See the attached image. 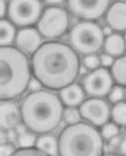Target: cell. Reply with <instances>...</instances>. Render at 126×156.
<instances>
[{
    "label": "cell",
    "instance_id": "36",
    "mask_svg": "<svg viewBox=\"0 0 126 156\" xmlns=\"http://www.w3.org/2000/svg\"><path fill=\"white\" fill-rule=\"evenodd\" d=\"M119 2H126V0H118Z\"/></svg>",
    "mask_w": 126,
    "mask_h": 156
},
{
    "label": "cell",
    "instance_id": "12",
    "mask_svg": "<svg viewBox=\"0 0 126 156\" xmlns=\"http://www.w3.org/2000/svg\"><path fill=\"white\" fill-rule=\"evenodd\" d=\"M105 18L106 25L114 32H126V2L117 1L110 4Z\"/></svg>",
    "mask_w": 126,
    "mask_h": 156
},
{
    "label": "cell",
    "instance_id": "18",
    "mask_svg": "<svg viewBox=\"0 0 126 156\" xmlns=\"http://www.w3.org/2000/svg\"><path fill=\"white\" fill-rule=\"evenodd\" d=\"M16 30L8 19H0V47L12 45L15 42Z\"/></svg>",
    "mask_w": 126,
    "mask_h": 156
},
{
    "label": "cell",
    "instance_id": "34",
    "mask_svg": "<svg viewBox=\"0 0 126 156\" xmlns=\"http://www.w3.org/2000/svg\"><path fill=\"white\" fill-rule=\"evenodd\" d=\"M102 156H119V155L113 153H109V154H103Z\"/></svg>",
    "mask_w": 126,
    "mask_h": 156
},
{
    "label": "cell",
    "instance_id": "30",
    "mask_svg": "<svg viewBox=\"0 0 126 156\" xmlns=\"http://www.w3.org/2000/svg\"><path fill=\"white\" fill-rule=\"evenodd\" d=\"M117 151L120 155L126 156V137L121 139Z\"/></svg>",
    "mask_w": 126,
    "mask_h": 156
},
{
    "label": "cell",
    "instance_id": "5",
    "mask_svg": "<svg viewBox=\"0 0 126 156\" xmlns=\"http://www.w3.org/2000/svg\"><path fill=\"white\" fill-rule=\"evenodd\" d=\"M104 40L102 27L93 21L81 20L73 27L69 34L70 45L83 55L96 54L103 48Z\"/></svg>",
    "mask_w": 126,
    "mask_h": 156
},
{
    "label": "cell",
    "instance_id": "6",
    "mask_svg": "<svg viewBox=\"0 0 126 156\" xmlns=\"http://www.w3.org/2000/svg\"><path fill=\"white\" fill-rule=\"evenodd\" d=\"M70 26L69 12L58 6L44 9L37 23V30L42 37L54 41L64 35Z\"/></svg>",
    "mask_w": 126,
    "mask_h": 156
},
{
    "label": "cell",
    "instance_id": "24",
    "mask_svg": "<svg viewBox=\"0 0 126 156\" xmlns=\"http://www.w3.org/2000/svg\"><path fill=\"white\" fill-rule=\"evenodd\" d=\"M9 156H51L35 147L22 148L19 147Z\"/></svg>",
    "mask_w": 126,
    "mask_h": 156
},
{
    "label": "cell",
    "instance_id": "8",
    "mask_svg": "<svg viewBox=\"0 0 126 156\" xmlns=\"http://www.w3.org/2000/svg\"><path fill=\"white\" fill-rule=\"evenodd\" d=\"M81 86L85 94L93 98L107 96L114 81L109 69L100 67L86 74L82 79Z\"/></svg>",
    "mask_w": 126,
    "mask_h": 156
},
{
    "label": "cell",
    "instance_id": "20",
    "mask_svg": "<svg viewBox=\"0 0 126 156\" xmlns=\"http://www.w3.org/2000/svg\"><path fill=\"white\" fill-rule=\"evenodd\" d=\"M37 136L28 130L16 135V140L19 147L27 148L35 147Z\"/></svg>",
    "mask_w": 126,
    "mask_h": 156
},
{
    "label": "cell",
    "instance_id": "1",
    "mask_svg": "<svg viewBox=\"0 0 126 156\" xmlns=\"http://www.w3.org/2000/svg\"><path fill=\"white\" fill-rule=\"evenodd\" d=\"M30 62L32 76L50 91L75 83L81 72L78 54L69 44L57 41L42 43Z\"/></svg>",
    "mask_w": 126,
    "mask_h": 156
},
{
    "label": "cell",
    "instance_id": "3",
    "mask_svg": "<svg viewBox=\"0 0 126 156\" xmlns=\"http://www.w3.org/2000/svg\"><path fill=\"white\" fill-rule=\"evenodd\" d=\"M32 77L26 54L13 45L0 47V101H13L22 96Z\"/></svg>",
    "mask_w": 126,
    "mask_h": 156
},
{
    "label": "cell",
    "instance_id": "21",
    "mask_svg": "<svg viewBox=\"0 0 126 156\" xmlns=\"http://www.w3.org/2000/svg\"><path fill=\"white\" fill-rule=\"evenodd\" d=\"M99 131L103 139L109 141L115 136L119 135L120 129L117 125L113 122L109 121L101 126Z\"/></svg>",
    "mask_w": 126,
    "mask_h": 156
},
{
    "label": "cell",
    "instance_id": "27",
    "mask_svg": "<svg viewBox=\"0 0 126 156\" xmlns=\"http://www.w3.org/2000/svg\"><path fill=\"white\" fill-rule=\"evenodd\" d=\"M99 58L100 62V66L105 68H107V69H109L112 66L115 59V58L113 57L106 53L102 54L99 55Z\"/></svg>",
    "mask_w": 126,
    "mask_h": 156
},
{
    "label": "cell",
    "instance_id": "37",
    "mask_svg": "<svg viewBox=\"0 0 126 156\" xmlns=\"http://www.w3.org/2000/svg\"><path fill=\"white\" fill-rule=\"evenodd\" d=\"M125 94H126V86H125Z\"/></svg>",
    "mask_w": 126,
    "mask_h": 156
},
{
    "label": "cell",
    "instance_id": "26",
    "mask_svg": "<svg viewBox=\"0 0 126 156\" xmlns=\"http://www.w3.org/2000/svg\"><path fill=\"white\" fill-rule=\"evenodd\" d=\"M15 149V146L12 143H0V156H9Z\"/></svg>",
    "mask_w": 126,
    "mask_h": 156
},
{
    "label": "cell",
    "instance_id": "25",
    "mask_svg": "<svg viewBox=\"0 0 126 156\" xmlns=\"http://www.w3.org/2000/svg\"><path fill=\"white\" fill-rule=\"evenodd\" d=\"M82 63L85 69L90 71L95 70L101 67L99 55H97L96 54L84 55Z\"/></svg>",
    "mask_w": 126,
    "mask_h": 156
},
{
    "label": "cell",
    "instance_id": "19",
    "mask_svg": "<svg viewBox=\"0 0 126 156\" xmlns=\"http://www.w3.org/2000/svg\"><path fill=\"white\" fill-rule=\"evenodd\" d=\"M110 119L119 126H126V101L115 103L110 109Z\"/></svg>",
    "mask_w": 126,
    "mask_h": 156
},
{
    "label": "cell",
    "instance_id": "33",
    "mask_svg": "<svg viewBox=\"0 0 126 156\" xmlns=\"http://www.w3.org/2000/svg\"><path fill=\"white\" fill-rule=\"evenodd\" d=\"M64 1L65 0H44V2L49 6H57Z\"/></svg>",
    "mask_w": 126,
    "mask_h": 156
},
{
    "label": "cell",
    "instance_id": "2",
    "mask_svg": "<svg viewBox=\"0 0 126 156\" xmlns=\"http://www.w3.org/2000/svg\"><path fill=\"white\" fill-rule=\"evenodd\" d=\"M19 107L22 123L35 135L50 133L63 120L64 106L59 96L50 90L30 92Z\"/></svg>",
    "mask_w": 126,
    "mask_h": 156
},
{
    "label": "cell",
    "instance_id": "15",
    "mask_svg": "<svg viewBox=\"0 0 126 156\" xmlns=\"http://www.w3.org/2000/svg\"><path fill=\"white\" fill-rule=\"evenodd\" d=\"M103 48L105 53L112 55L114 58L124 55L125 52L124 36L120 33L113 32L105 37Z\"/></svg>",
    "mask_w": 126,
    "mask_h": 156
},
{
    "label": "cell",
    "instance_id": "13",
    "mask_svg": "<svg viewBox=\"0 0 126 156\" xmlns=\"http://www.w3.org/2000/svg\"><path fill=\"white\" fill-rule=\"evenodd\" d=\"M21 122L20 107L13 101L0 103V129L3 132L14 130Z\"/></svg>",
    "mask_w": 126,
    "mask_h": 156
},
{
    "label": "cell",
    "instance_id": "32",
    "mask_svg": "<svg viewBox=\"0 0 126 156\" xmlns=\"http://www.w3.org/2000/svg\"><path fill=\"white\" fill-rule=\"evenodd\" d=\"M102 32H103L105 37L111 35L112 34H113L114 32L112 29L107 25L104 26L103 28H102Z\"/></svg>",
    "mask_w": 126,
    "mask_h": 156
},
{
    "label": "cell",
    "instance_id": "10",
    "mask_svg": "<svg viewBox=\"0 0 126 156\" xmlns=\"http://www.w3.org/2000/svg\"><path fill=\"white\" fill-rule=\"evenodd\" d=\"M110 109L106 100L93 97L85 100L78 107L81 119L96 128L110 121Z\"/></svg>",
    "mask_w": 126,
    "mask_h": 156
},
{
    "label": "cell",
    "instance_id": "35",
    "mask_svg": "<svg viewBox=\"0 0 126 156\" xmlns=\"http://www.w3.org/2000/svg\"><path fill=\"white\" fill-rule=\"evenodd\" d=\"M124 36V42H125V52H126V32H125Z\"/></svg>",
    "mask_w": 126,
    "mask_h": 156
},
{
    "label": "cell",
    "instance_id": "11",
    "mask_svg": "<svg viewBox=\"0 0 126 156\" xmlns=\"http://www.w3.org/2000/svg\"><path fill=\"white\" fill-rule=\"evenodd\" d=\"M15 42L19 50L27 55H32L42 44V37L37 28L23 27L16 31Z\"/></svg>",
    "mask_w": 126,
    "mask_h": 156
},
{
    "label": "cell",
    "instance_id": "9",
    "mask_svg": "<svg viewBox=\"0 0 126 156\" xmlns=\"http://www.w3.org/2000/svg\"><path fill=\"white\" fill-rule=\"evenodd\" d=\"M67 12L84 21L95 22L105 16L110 0H66Z\"/></svg>",
    "mask_w": 126,
    "mask_h": 156
},
{
    "label": "cell",
    "instance_id": "29",
    "mask_svg": "<svg viewBox=\"0 0 126 156\" xmlns=\"http://www.w3.org/2000/svg\"><path fill=\"white\" fill-rule=\"evenodd\" d=\"M122 138L119 135H117L115 136V137L111 139L110 140H109V144H108V147L109 148V149L112 151V152H115L117 151V147L119 145V143L121 140Z\"/></svg>",
    "mask_w": 126,
    "mask_h": 156
},
{
    "label": "cell",
    "instance_id": "16",
    "mask_svg": "<svg viewBox=\"0 0 126 156\" xmlns=\"http://www.w3.org/2000/svg\"><path fill=\"white\" fill-rule=\"evenodd\" d=\"M110 72L116 84L126 86V55L115 58L110 67Z\"/></svg>",
    "mask_w": 126,
    "mask_h": 156
},
{
    "label": "cell",
    "instance_id": "22",
    "mask_svg": "<svg viewBox=\"0 0 126 156\" xmlns=\"http://www.w3.org/2000/svg\"><path fill=\"white\" fill-rule=\"evenodd\" d=\"M106 96L109 101L113 105L124 101L126 98L125 87L119 84H114Z\"/></svg>",
    "mask_w": 126,
    "mask_h": 156
},
{
    "label": "cell",
    "instance_id": "23",
    "mask_svg": "<svg viewBox=\"0 0 126 156\" xmlns=\"http://www.w3.org/2000/svg\"><path fill=\"white\" fill-rule=\"evenodd\" d=\"M81 117L78 108L66 107L63 114V120L67 125H73L81 121Z\"/></svg>",
    "mask_w": 126,
    "mask_h": 156
},
{
    "label": "cell",
    "instance_id": "31",
    "mask_svg": "<svg viewBox=\"0 0 126 156\" xmlns=\"http://www.w3.org/2000/svg\"><path fill=\"white\" fill-rule=\"evenodd\" d=\"M7 3L5 0H0V19L4 18L6 15Z\"/></svg>",
    "mask_w": 126,
    "mask_h": 156
},
{
    "label": "cell",
    "instance_id": "17",
    "mask_svg": "<svg viewBox=\"0 0 126 156\" xmlns=\"http://www.w3.org/2000/svg\"><path fill=\"white\" fill-rule=\"evenodd\" d=\"M35 147L51 156L58 154L57 139L50 133L40 135L37 137Z\"/></svg>",
    "mask_w": 126,
    "mask_h": 156
},
{
    "label": "cell",
    "instance_id": "14",
    "mask_svg": "<svg viewBox=\"0 0 126 156\" xmlns=\"http://www.w3.org/2000/svg\"><path fill=\"white\" fill-rule=\"evenodd\" d=\"M59 97L66 107H76L85 100V93L81 84L73 83L59 91Z\"/></svg>",
    "mask_w": 126,
    "mask_h": 156
},
{
    "label": "cell",
    "instance_id": "4",
    "mask_svg": "<svg viewBox=\"0 0 126 156\" xmlns=\"http://www.w3.org/2000/svg\"><path fill=\"white\" fill-rule=\"evenodd\" d=\"M59 156H102L104 140L99 130L86 122L67 125L57 138Z\"/></svg>",
    "mask_w": 126,
    "mask_h": 156
},
{
    "label": "cell",
    "instance_id": "28",
    "mask_svg": "<svg viewBox=\"0 0 126 156\" xmlns=\"http://www.w3.org/2000/svg\"><path fill=\"white\" fill-rule=\"evenodd\" d=\"M42 89H43V86H42L41 83L32 76L30 82L28 83V90L31 92H33V91H39Z\"/></svg>",
    "mask_w": 126,
    "mask_h": 156
},
{
    "label": "cell",
    "instance_id": "7",
    "mask_svg": "<svg viewBox=\"0 0 126 156\" xmlns=\"http://www.w3.org/2000/svg\"><path fill=\"white\" fill-rule=\"evenodd\" d=\"M43 10L41 0H9L6 15L15 27L23 28L37 24Z\"/></svg>",
    "mask_w": 126,
    "mask_h": 156
}]
</instances>
